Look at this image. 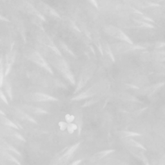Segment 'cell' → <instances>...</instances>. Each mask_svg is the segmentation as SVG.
<instances>
[{"instance_id": "obj_1", "label": "cell", "mask_w": 165, "mask_h": 165, "mask_svg": "<svg viewBox=\"0 0 165 165\" xmlns=\"http://www.w3.org/2000/svg\"><path fill=\"white\" fill-rule=\"evenodd\" d=\"M46 57L49 59L53 67L57 69L63 75V76L66 79L68 80V81L70 84L75 85V80L74 75L71 72V70H70L67 62L61 58V56L58 55L53 50H50L48 55H46Z\"/></svg>"}, {"instance_id": "obj_2", "label": "cell", "mask_w": 165, "mask_h": 165, "mask_svg": "<svg viewBox=\"0 0 165 165\" xmlns=\"http://www.w3.org/2000/svg\"><path fill=\"white\" fill-rule=\"evenodd\" d=\"M105 83H106V82L103 81L97 82V83L94 84V85H92L91 87L87 89V90H85L81 94H79V95L72 98V101H79V100H84V99L90 98V97L94 96L95 95H96L97 93L102 91L103 87L106 85Z\"/></svg>"}, {"instance_id": "obj_3", "label": "cell", "mask_w": 165, "mask_h": 165, "mask_svg": "<svg viewBox=\"0 0 165 165\" xmlns=\"http://www.w3.org/2000/svg\"><path fill=\"white\" fill-rule=\"evenodd\" d=\"M103 30L108 35L114 37V38L118 39L122 42H126V43L133 44V42L129 38V37L126 36L125 33L118 27L113 25H106L104 27Z\"/></svg>"}, {"instance_id": "obj_4", "label": "cell", "mask_w": 165, "mask_h": 165, "mask_svg": "<svg viewBox=\"0 0 165 165\" xmlns=\"http://www.w3.org/2000/svg\"><path fill=\"white\" fill-rule=\"evenodd\" d=\"M28 57H29V59L31 60L32 62H34V63L38 65L39 67L44 68L49 73L53 74V71L52 70L50 66L45 59L43 56L38 51L32 50L29 53V56Z\"/></svg>"}, {"instance_id": "obj_5", "label": "cell", "mask_w": 165, "mask_h": 165, "mask_svg": "<svg viewBox=\"0 0 165 165\" xmlns=\"http://www.w3.org/2000/svg\"><path fill=\"white\" fill-rule=\"evenodd\" d=\"M110 48L113 54H120L122 53H125L127 52L132 51L135 50H139L143 49V47L135 45L134 44H130L126 42H123V43H114V45H110Z\"/></svg>"}, {"instance_id": "obj_6", "label": "cell", "mask_w": 165, "mask_h": 165, "mask_svg": "<svg viewBox=\"0 0 165 165\" xmlns=\"http://www.w3.org/2000/svg\"><path fill=\"white\" fill-rule=\"evenodd\" d=\"M94 70L92 67H87V68H84L81 74V76L79 78V82L78 83V85L76 88H75L74 93H77L78 91H79L89 81V79H90L92 75L93 74Z\"/></svg>"}, {"instance_id": "obj_7", "label": "cell", "mask_w": 165, "mask_h": 165, "mask_svg": "<svg viewBox=\"0 0 165 165\" xmlns=\"http://www.w3.org/2000/svg\"><path fill=\"white\" fill-rule=\"evenodd\" d=\"M28 100L35 102H46V101H57V98L51 96L48 94L41 92H34L29 94L27 96Z\"/></svg>"}, {"instance_id": "obj_8", "label": "cell", "mask_w": 165, "mask_h": 165, "mask_svg": "<svg viewBox=\"0 0 165 165\" xmlns=\"http://www.w3.org/2000/svg\"><path fill=\"white\" fill-rule=\"evenodd\" d=\"M38 41H40V43L42 45H43L46 46H48L49 48L51 49L54 52H56L58 55L61 56L60 51L59 49L57 48L54 43H53V41H52V40L50 38V37L45 34H41L38 37Z\"/></svg>"}, {"instance_id": "obj_9", "label": "cell", "mask_w": 165, "mask_h": 165, "mask_svg": "<svg viewBox=\"0 0 165 165\" xmlns=\"http://www.w3.org/2000/svg\"><path fill=\"white\" fill-rule=\"evenodd\" d=\"M80 144V143H78L76 144H74L72 147H70L67 150V152H65V153L61 156L57 163L58 164L61 165L65 163H67L68 160L71 158V157L72 156V155L74 154V153L76 151V150L78 149V148L79 147V146Z\"/></svg>"}, {"instance_id": "obj_10", "label": "cell", "mask_w": 165, "mask_h": 165, "mask_svg": "<svg viewBox=\"0 0 165 165\" xmlns=\"http://www.w3.org/2000/svg\"><path fill=\"white\" fill-rule=\"evenodd\" d=\"M38 9L41 13H43L44 14L56 19L59 18V16L57 12L43 2H40L38 4Z\"/></svg>"}, {"instance_id": "obj_11", "label": "cell", "mask_w": 165, "mask_h": 165, "mask_svg": "<svg viewBox=\"0 0 165 165\" xmlns=\"http://www.w3.org/2000/svg\"><path fill=\"white\" fill-rule=\"evenodd\" d=\"M165 84V83H159L153 84L149 87H144L141 89L140 90V92L141 94L145 96H152L154 94H155L156 92L158 91L160 88H162Z\"/></svg>"}, {"instance_id": "obj_12", "label": "cell", "mask_w": 165, "mask_h": 165, "mask_svg": "<svg viewBox=\"0 0 165 165\" xmlns=\"http://www.w3.org/2000/svg\"><path fill=\"white\" fill-rule=\"evenodd\" d=\"M147 58H146L147 60H152L157 62H163L165 61V51L162 50H156L152 52L148 53Z\"/></svg>"}, {"instance_id": "obj_13", "label": "cell", "mask_w": 165, "mask_h": 165, "mask_svg": "<svg viewBox=\"0 0 165 165\" xmlns=\"http://www.w3.org/2000/svg\"><path fill=\"white\" fill-rule=\"evenodd\" d=\"M114 152H115L114 150H106L101 151V152L94 154L90 157V160L91 162H93V163L97 161H99V160H100L103 159V157L107 156L108 155H109Z\"/></svg>"}, {"instance_id": "obj_14", "label": "cell", "mask_w": 165, "mask_h": 165, "mask_svg": "<svg viewBox=\"0 0 165 165\" xmlns=\"http://www.w3.org/2000/svg\"><path fill=\"white\" fill-rule=\"evenodd\" d=\"M15 59V54L13 52H9L6 56V68H5V75H7V74L10 72L11 66L13 64Z\"/></svg>"}, {"instance_id": "obj_15", "label": "cell", "mask_w": 165, "mask_h": 165, "mask_svg": "<svg viewBox=\"0 0 165 165\" xmlns=\"http://www.w3.org/2000/svg\"><path fill=\"white\" fill-rule=\"evenodd\" d=\"M125 143L127 144L132 146V147H133L139 148L140 150H145V151L147 150V149H146V148L144 147L143 145H142L141 143L138 142V141H135L132 139L129 138L128 139H126L125 140Z\"/></svg>"}, {"instance_id": "obj_16", "label": "cell", "mask_w": 165, "mask_h": 165, "mask_svg": "<svg viewBox=\"0 0 165 165\" xmlns=\"http://www.w3.org/2000/svg\"><path fill=\"white\" fill-rule=\"evenodd\" d=\"M1 122L5 125H7L10 127H12V128H13V129H19V127L17 126V125L16 123H14V122H12L11 120H9L8 119L6 118L5 117H4L3 116H1Z\"/></svg>"}, {"instance_id": "obj_17", "label": "cell", "mask_w": 165, "mask_h": 165, "mask_svg": "<svg viewBox=\"0 0 165 165\" xmlns=\"http://www.w3.org/2000/svg\"><path fill=\"white\" fill-rule=\"evenodd\" d=\"M121 135L122 138H132V137L141 136V134L131 131H122L121 132Z\"/></svg>"}, {"instance_id": "obj_18", "label": "cell", "mask_w": 165, "mask_h": 165, "mask_svg": "<svg viewBox=\"0 0 165 165\" xmlns=\"http://www.w3.org/2000/svg\"><path fill=\"white\" fill-rule=\"evenodd\" d=\"M2 154H3V156L5 157V158H6L7 160H8V161L16 163V164L21 165L20 162L17 159H16L14 157L12 156V155H11L10 154H8L7 152H5V151H2Z\"/></svg>"}, {"instance_id": "obj_19", "label": "cell", "mask_w": 165, "mask_h": 165, "mask_svg": "<svg viewBox=\"0 0 165 165\" xmlns=\"http://www.w3.org/2000/svg\"><path fill=\"white\" fill-rule=\"evenodd\" d=\"M29 110L30 111H31L32 113H34V114H37V115H43V114H48V112H47L46 110L42 109V108H37V107L29 106Z\"/></svg>"}, {"instance_id": "obj_20", "label": "cell", "mask_w": 165, "mask_h": 165, "mask_svg": "<svg viewBox=\"0 0 165 165\" xmlns=\"http://www.w3.org/2000/svg\"><path fill=\"white\" fill-rule=\"evenodd\" d=\"M4 145H5V148L6 149H7L9 151H11V152H12L14 154H15L16 155H17L18 156H21V153L19 152V151L16 148H15L14 147H12V146L10 145L9 144L7 143L6 142H5V141H4Z\"/></svg>"}, {"instance_id": "obj_21", "label": "cell", "mask_w": 165, "mask_h": 165, "mask_svg": "<svg viewBox=\"0 0 165 165\" xmlns=\"http://www.w3.org/2000/svg\"><path fill=\"white\" fill-rule=\"evenodd\" d=\"M137 155H138V157L143 161V163L144 165H150L148 160L147 157L145 156V155L143 154V152H139V154H137Z\"/></svg>"}, {"instance_id": "obj_22", "label": "cell", "mask_w": 165, "mask_h": 165, "mask_svg": "<svg viewBox=\"0 0 165 165\" xmlns=\"http://www.w3.org/2000/svg\"><path fill=\"white\" fill-rule=\"evenodd\" d=\"M78 129V126L76 124H74V123H68V127H67V130L68 132V133L70 134H72L74 130Z\"/></svg>"}, {"instance_id": "obj_23", "label": "cell", "mask_w": 165, "mask_h": 165, "mask_svg": "<svg viewBox=\"0 0 165 165\" xmlns=\"http://www.w3.org/2000/svg\"><path fill=\"white\" fill-rule=\"evenodd\" d=\"M2 58H1V68H0V86L2 87L3 83V63H2Z\"/></svg>"}, {"instance_id": "obj_24", "label": "cell", "mask_w": 165, "mask_h": 165, "mask_svg": "<svg viewBox=\"0 0 165 165\" xmlns=\"http://www.w3.org/2000/svg\"><path fill=\"white\" fill-rule=\"evenodd\" d=\"M21 116H22V117L23 119H27L28 121H29L32 122H33V123H35V124H37V121H35L34 119L32 118V117H30L29 115H28L27 114H25V113H23V112H21Z\"/></svg>"}, {"instance_id": "obj_25", "label": "cell", "mask_w": 165, "mask_h": 165, "mask_svg": "<svg viewBox=\"0 0 165 165\" xmlns=\"http://www.w3.org/2000/svg\"><path fill=\"white\" fill-rule=\"evenodd\" d=\"M77 125L78 126V134L79 135H80V134H81V129H82V126H83V121H82V119L81 117H78L77 118Z\"/></svg>"}, {"instance_id": "obj_26", "label": "cell", "mask_w": 165, "mask_h": 165, "mask_svg": "<svg viewBox=\"0 0 165 165\" xmlns=\"http://www.w3.org/2000/svg\"><path fill=\"white\" fill-rule=\"evenodd\" d=\"M5 90L8 94V97L11 98V100L12 99V92H11V87L10 84L8 83H5Z\"/></svg>"}, {"instance_id": "obj_27", "label": "cell", "mask_w": 165, "mask_h": 165, "mask_svg": "<svg viewBox=\"0 0 165 165\" xmlns=\"http://www.w3.org/2000/svg\"><path fill=\"white\" fill-rule=\"evenodd\" d=\"M13 134H14V136L16 137V138L18 139L19 140L22 141H23V142H25V141H26L25 138H23V137L20 134L16 132H13Z\"/></svg>"}, {"instance_id": "obj_28", "label": "cell", "mask_w": 165, "mask_h": 165, "mask_svg": "<svg viewBox=\"0 0 165 165\" xmlns=\"http://www.w3.org/2000/svg\"><path fill=\"white\" fill-rule=\"evenodd\" d=\"M68 123L67 122H59V126L60 127V129L61 130H65L66 129H67L68 127Z\"/></svg>"}, {"instance_id": "obj_29", "label": "cell", "mask_w": 165, "mask_h": 165, "mask_svg": "<svg viewBox=\"0 0 165 165\" xmlns=\"http://www.w3.org/2000/svg\"><path fill=\"white\" fill-rule=\"evenodd\" d=\"M65 118H66V120H67V122H68V123H72L71 122H72V121L74 120V116L67 114V115H66Z\"/></svg>"}, {"instance_id": "obj_30", "label": "cell", "mask_w": 165, "mask_h": 165, "mask_svg": "<svg viewBox=\"0 0 165 165\" xmlns=\"http://www.w3.org/2000/svg\"><path fill=\"white\" fill-rule=\"evenodd\" d=\"M0 97H1L2 100L7 105L8 104V101H7V98H6L5 96L4 95V94H3V92H2V90H1V92H0Z\"/></svg>"}, {"instance_id": "obj_31", "label": "cell", "mask_w": 165, "mask_h": 165, "mask_svg": "<svg viewBox=\"0 0 165 165\" xmlns=\"http://www.w3.org/2000/svg\"><path fill=\"white\" fill-rule=\"evenodd\" d=\"M159 165H165V154H164L160 159Z\"/></svg>"}, {"instance_id": "obj_32", "label": "cell", "mask_w": 165, "mask_h": 165, "mask_svg": "<svg viewBox=\"0 0 165 165\" xmlns=\"http://www.w3.org/2000/svg\"><path fill=\"white\" fill-rule=\"evenodd\" d=\"M159 70H160V72H161L162 74H165V66L164 65L160 66Z\"/></svg>"}, {"instance_id": "obj_33", "label": "cell", "mask_w": 165, "mask_h": 165, "mask_svg": "<svg viewBox=\"0 0 165 165\" xmlns=\"http://www.w3.org/2000/svg\"><path fill=\"white\" fill-rule=\"evenodd\" d=\"M81 162H82L81 159H78V160H76V161H74L70 165H79Z\"/></svg>"}, {"instance_id": "obj_34", "label": "cell", "mask_w": 165, "mask_h": 165, "mask_svg": "<svg viewBox=\"0 0 165 165\" xmlns=\"http://www.w3.org/2000/svg\"><path fill=\"white\" fill-rule=\"evenodd\" d=\"M89 1L92 3L94 6H95L96 8L97 7V3L96 2V0H89Z\"/></svg>"}, {"instance_id": "obj_35", "label": "cell", "mask_w": 165, "mask_h": 165, "mask_svg": "<svg viewBox=\"0 0 165 165\" xmlns=\"http://www.w3.org/2000/svg\"><path fill=\"white\" fill-rule=\"evenodd\" d=\"M163 114H165V105H164V106L163 108Z\"/></svg>"}, {"instance_id": "obj_36", "label": "cell", "mask_w": 165, "mask_h": 165, "mask_svg": "<svg viewBox=\"0 0 165 165\" xmlns=\"http://www.w3.org/2000/svg\"><path fill=\"white\" fill-rule=\"evenodd\" d=\"M122 165H130V164H123Z\"/></svg>"}]
</instances>
